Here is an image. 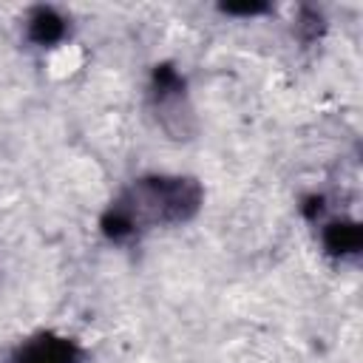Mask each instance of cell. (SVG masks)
Wrapping results in <instances>:
<instances>
[{
	"label": "cell",
	"mask_w": 363,
	"mask_h": 363,
	"mask_svg": "<svg viewBox=\"0 0 363 363\" xmlns=\"http://www.w3.org/2000/svg\"><path fill=\"white\" fill-rule=\"evenodd\" d=\"M201 207V184L190 176H145L133 182L99 218L108 241L125 244L145 227L184 224Z\"/></svg>",
	"instance_id": "1"
},
{
	"label": "cell",
	"mask_w": 363,
	"mask_h": 363,
	"mask_svg": "<svg viewBox=\"0 0 363 363\" xmlns=\"http://www.w3.org/2000/svg\"><path fill=\"white\" fill-rule=\"evenodd\" d=\"M11 363H79V349L74 340L62 335L40 332L20 343Z\"/></svg>",
	"instance_id": "2"
},
{
	"label": "cell",
	"mask_w": 363,
	"mask_h": 363,
	"mask_svg": "<svg viewBox=\"0 0 363 363\" xmlns=\"http://www.w3.org/2000/svg\"><path fill=\"white\" fill-rule=\"evenodd\" d=\"M65 17L48 6H37L26 20V34L37 45H54L65 37Z\"/></svg>",
	"instance_id": "3"
},
{
	"label": "cell",
	"mask_w": 363,
	"mask_h": 363,
	"mask_svg": "<svg viewBox=\"0 0 363 363\" xmlns=\"http://www.w3.org/2000/svg\"><path fill=\"white\" fill-rule=\"evenodd\" d=\"M323 247H326V252H332L337 258L360 252V247H363L360 224L357 221H329L323 227Z\"/></svg>",
	"instance_id": "4"
},
{
	"label": "cell",
	"mask_w": 363,
	"mask_h": 363,
	"mask_svg": "<svg viewBox=\"0 0 363 363\" xmlns=\"http://www.w3.org/2000/svg\"><path fill=\"white\" fill-rule=\"evenodd\" d=\"M264 9H267L264 3H241V6H224V11H227V14H244V17H247V14H250V17H252V14H261Z\"/></svg>",
	"instance_id": "5"
},
{
	"label": "cell",
	"mask_w": 363,
	"mask_h": 363,
	"mask_svg": "<svg viewBox=\"0 0 363 363\" xmlns=\"http://www.w3.org/2000/svg\"><path fill=\"white\" fill-rule=\"evenodd\" d=\"M303 216L306 218H318L320 213H323V199L320 196H309V199H303Z\"/></svg>",
	"instance_id": "6"
}]
</instances>
